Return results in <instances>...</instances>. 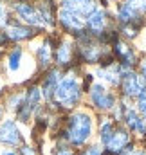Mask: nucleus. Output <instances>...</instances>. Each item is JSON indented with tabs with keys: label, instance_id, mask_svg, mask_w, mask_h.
Returning <instances> with one entry per match:
<instances>
[{
	"label": "nucleus",
	"instance_id": "obj_1",
	"mask_svg": "<svg viewBox=\"0 0 146 155\" xmlns=\"http://www.w3.org/2000/svg\"><path fill=\"white\" fill-rule=\"evenodd\" d=\"M92 135V117L85 112H78L69 119V130H67V137L72 144H83L88 141V137Z\"/></svg>",
	"mask_w": 146,
	"mask_h": 155
},
{
	"label": "nucleus",
	"instance_id": "obj_2",
	"mask_svg": "<svg viewBox=\"0 0 146 155\" xmlns=\"http://www.w3.org/2000/svg\"><path fill=\"white\" fill-rule=\"evenodd\" d=\"M56 99L60 105L63 107H74L78 101H79V96H81V90H79V83L74 76H67L63 78L58 87H56V92H54Z\"/></svg>",
	"mask_w": 146,
	"mask_h": 155
},
{
	"label": "nucleus",
	"instance_id": "obj_3",
	"mask_svg": "<svg viewBox=\"0 0 146 155\" xmlns=\"http://www.w3.org/2000/svg\"><path fill=\"white\" fill-rule=\"evenodd\" d=\"M90 99H92L94 107H98L101 110H108L115 103V97L110 94L103 85H99V83L92 85V88H90Z\"/></svg>",
	"mask_w": 146,
	"mask_h": 155
},
{
	"label": "nucleus",
	"instance_id": "obj_4",
	"mask_svg": "<svg viewBox=\"0 0 146 155\" xmlns=\"http://www.w3.org/2000/svg\"><path fill=\"white\" fill-rule=\"evenodd\" d=\"M144 90H146V83L141 76H137L134 72L123 76V92L126 96H139Z\"/></svg>",
	"mask_w": 146,
	"mask_h": 155
},
{
	"label": "nucleus",
	"instance_id": "obj_5",
	"mask_svg": "<svg viewBox=\"0 0 146 155\" xmlns=\"http://www.w3.org/2000/svg\"><path fill=\"white\" fill-rule=\"evenodd\" d=\"M20 130L15 121H4L0 126V141L4 144H18L20 143Z\"/></svg>",
	"mask_w": 146,
	"mask_h": 155
},
{
	"label": "nucleus",
	"instance_id": "obj_6",
	"mask_svg": "<svg viewBox=\"0 0 146 155\" xmlns=\"http://www.w3.org/2000/svg\"><path fill=\"white\" fill-rule=\"evenodd\" d=\"M60 20H61V24H63L67 29L76 31V33H83V31H81V29H83V22H81L79 15H76L72 11H69V9H63V11L60 13Z\"/></svg>",
	"mask_w": 146,
	"mask_h": 155
},
{
	"label": "nucleus",
	"instance_id": "obj_7",
	"mask_svg": "<svg viewBox=\"0 0 146 155\" xmlns=\"http://www.w3.org/2000/svg\"><path fill=\"white\" fill-rule=\"evenodd\" d=\"M126 143H128V132L121 128V130L114 132L112 139L107 143V146H108V152H112V153H119V152L124 148V144H126Z\"/></svg>",
	"mask_w": 146,
	"mask_h": 155
},
{
	"label": "nucleus",
	"instance_id": "obj_8",
	"mask_svg": "<svg viewBox=\"0 0 146 155\" xmlns=\"http://www.w3.org/2000/svg\"><path fill=\"white\" fill-rule=\"evenodd\" d=\"M16 11H18V15L27 24H40V15H38V11L33 5H29V4H18L16 5Z\"/></svg>",
	"mask_w": 146,
	"mask_h": 155
},
{
	"label": "nucleus",
	"instance_id": "obj_9",
	"mask_svg": "<svg viewBox=\"0 0 146 155\" xmlns=\"http://www.w3.org/2000/svg\"><path fill=\"white\" fill-rule=\"evenodd\" d=\"M126 124L134 130V132H139V134H146V123L141 119V117L137 116V112H134V110H130L128 114H126Z\"/></svg>",
	"mask_w": 146,
	"mask_h": 155
},
{
	"label": "nucleus",
	"instance_id": "obj_10",
	"mask_svg": "<svg viewBox=\"0 0 146 155\" xmlns=\"http://www.w3.org/2000/svg\"><path fill=\"white\" fill-rule=\"evenodd\" d=\"M105 24H107V20H105V13L103 11H94L92 15H90V18H88V25H90V29L94 31V33H101L103 31V27H105Z\"/></svg>",
	"mask_w": 146,
	"mask_h": 155
},
{
	"label": "nucleus",
	"instance_id": "obj_11",
	"mask_svg": "<svg viewBox=\"0 0 146 155\" xmlns=\"http://www.w3.org/2000/svg\"><path fill=\"white\" fill-rule=\"evenodd\" d=\"M58 72L54 71V72H51L47 79H45V83H43V94H45V97L47 99H51L52 97V94L56 92V87H58Z\"/></svg>",
	"mask_w": 146,
	"mask_h": 155
},
{
	"label": "nucleus",
	"instance_id": "obj_12",
	"mask_svg": "<svg viewBox=\"0 0 146 155\" xmlns=\"http://www.w3.org/2000/svg\"><path fill=\"white\" fill-rule=\"evenodd\" d=\"M115 52L121 56L123 63H126V65H134V63H135V56H134V52L128 49V45H123V43H115Z\"/></svg>",
	"mask_w": 146,
	"mask_h": 155
},
{
	"label": "nucleus",
	"instance_id": "obj_13",
	"mask_svg": "<svg viewBox=\"0 0 146 155\" xmlns=\"http://www.w3.org/2000/svg\"><path fill=\"white\" fill-rule=\"evenodd\" d=\"M31 35L33 33L27 27H9L7 29V36L13 40H25V38H29Z\"/></svg>",
	"mask_w": 146,
	"mask_h": 155
},
{
	"label": "nucleus",
	"instance_id": "obj_14",
	"mask_svg": "<svg viewBox=\"0 0 146 155\" xmlns=\"http://www.w3.org/2000/svg\"><path fill=\"white\" fill-rule=\"evenodd\" d=\"M20 60H22V49H15L11 54H9V60H7V65H9V71H18L20 69Z\"/></svg>",
	"mask_w": 146,
	"mask_h": 155
},
{
	"label": "nucleus",
	"instance_id": "obj_15",
	"mask_svg": "<svg viewBox=\"0 0 146 155\" xmlns=\"http://www.w3.org/2000/svg\"><path fill=\"white\" fill-rule=\"evenodd\" d=\"M69 61H71V45L69 43H63L58 49V63L60 65H65Z\"/></svg>",
	"mask_w": 146,
	"mask_h": 155
},
{
	"label": "nucleus",
	"instance_id": "obj_16",
	"mask_svg": "<svg viewBox=\"0 0 146 155\" xmlns=\"http://www.w3.org/2000/svg\"><path fill=\"white\" fill-rule=\"evenodd\" d=\"M38 60H40V63H41L43 67L51 61V47H49V43H43V45L38 49Z\"/></svg>",
	"mask_w": 146,
	"mask_h": 155
},
{
	"label": "nucleus",
	"instance_id": "obj_17",
	"mask_svg": "<svg viewBox=\"0 0 146 155\" xmlns=\"http://www.w3.org/2000/svg\"><path fill=\"white\" fill-rule=\"evenodd\" d=\"M112 135H114V126H112L110 121H105L103 126H101V141L107 144L110 139H112Z\"/></svg>",
	"mask_w": 146,
	"mask_h": 155
},
{
	"label": "nucleus",
	"instance_id": "obj_18",
	"mask_svg": "<svg viewBox=\"0 0 146 155\" xmlns=\"http://www.w3.org/2000/svg\"><path fill=\"white\" fill-rule=\"evenodd\" d=\"M126 4H128V5H132L135 13H137V11H143V9H146V0H128Z\"/></svg>",
	"mask_w": 146,
	"mask_h": 155
},
{
	"label": "nucleus",
	"instance_id": "obj_19",
	"mask_svg": "<svg viewBox=\"0 0 146 155\" xmlns=\"http://www.w3.org/2000/svg\"><path fill=\"white\" fill-rule=\"evenodd\" d=\"M137 107H139V110L146 116V90L137 96Z\"/></svg>",
	"mask_w": 146,
	"mask_h": 155
},
{
	"label": "nucleus",
	"instance_id": "obj_20",
	"mask_svg": "<svg viewBox=\"0 0 146 155\" xmlns=\"http://www.w3.org/2000/svg\"><path fill=\"white\" fill-rule=\"evenodd\" d=\"M83 155H101V148L99 146H90Z\"/></svg>",
	"mask_w": 146,
	"mask_h": 155
},
{
	"label": "nucleus",
	"instance_id": "obj_21",
	"mask_svg": "<svg viewBox=\"0 0 146 155\" xmlns=\"http://www.w3.org/2000/svg\"><path fill=\"white\" fill-rule=\"evenodd\" d=\"M56 155H72V152H71V150H65V148H61V150H60Z\"/></svg>",
	"mask_w": 146,
	"mask_h": 155
},
{
	"label": "nucleus",
	"instance_id": "obj_22",
	"mask_svg": "<svg viewBox=\"0 0 146 155\" xmlns=\"http://www.w3.org/2000/svg\"><path fill=\"white\" fill-rule=\"evenodd\" d=\"M141 72H143V76H144V79H146V60L141 61Z\"/></svg>",
	"mask_w": 146,
	"mask_h": 155
},
{
	"label": "nucleus",
	"instance_id": "obj_23",
	"mask_svg": "<svg viewBox=\"0 0 146 155\" xmlns=\"http://www.w3.org/2000/svg\"><path fill=\"white\" fill-rule=\"evenodd\" d=\"M22 153H24V155H35V152H33L31 148H24V150H22Z\"/></svg>",
	"mask_w": 146,
	"mask_h": 155
},
{
	"label": "nucleus",
	"instance_id": "obj_24",
	"mask_svg": "<svg viewBox=\"0 0 146 155\" xmlns=\"http://www.w3.org/2000/svg\"><path fill=\"white\" fill-rule=\"evenodd\" d=\"M0 155H16V152H11V150H5L4 153H0Z\"/></svg>",
	"mask_w": 146,
	"mask_h": 155
},
{
	"label": "nucleus",
	"instance_id": "obj_25",
	"mask_svg": "<svg viewBox=\"0 0 146 155\" xmlns=\"http://www.w3.org/2000/svg\"><path fill=\"white\" fill-rule=\"evenodd\" d=\"M132 155H146V152L144 150H139V152H135V150H134V153Z\"/></svg>",
	"mask_w": 146,
	"mask_h": 155
},
{
	"label": "nucleus",
	"instance_id": "obj_26",
	"mask_svg": "<svg viewBox=\"0 0 146 155\" xmlns=\"http://www.w3.org/2000/svg\"><path fill=\"white\" fill-rule=\"evenodd\" d=\"M2 18H4V7L0 5V20H2Z\"/></svg>",
	"mask_w": 146,
	"mask_h": 155
},
{
	"label": "nucleus",
	"instance_id": "obj_27",
	"mask_svg": "<svg viewBox=\"0 0 146 155\" xmlns=\"http://www.w3.org/2000/svg\"><path fill=\"white\" fill-rule=\"evenodd\" d=\"M0 119H2V108H0Z\"/></svg>",
	"mask_w": 146,
	"mask_h": 155
}]
</instances>
